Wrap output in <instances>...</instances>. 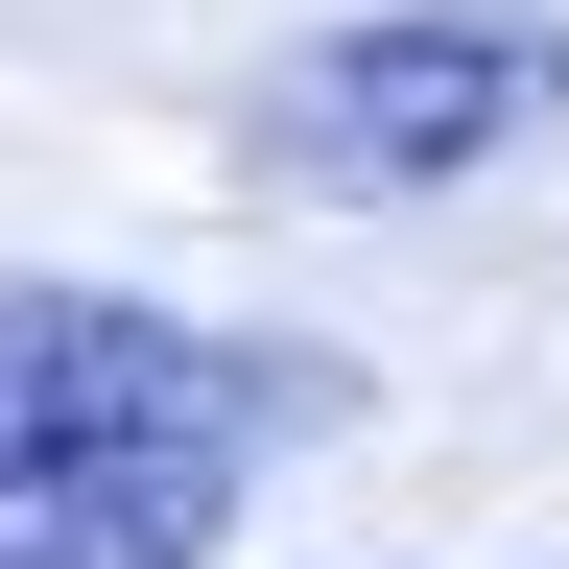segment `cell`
Segmentation results:
<instances>
[{"label": "cell", "mask_w": 569, "mask_h": 569, "mask_svg": "<svg viewBox=\"0 0 569 569\" xmlns=\"http://www.w3.org/2000/svg\"><path fill=\"white\" fill-rule=\"evenodd\" d=\"M309 403H332L309 356L0 261V569H213V522L261 498V451Z\"/></svg>", "instance_id": "6da1fadb"}, {"label": "cell", "mask_w": 569, "mask_h": 569, "mask_svg": "<svg viewBox=\"0 0 569 569\" xmlns=\"http://www.w3.org/2000/svg\"><path fill=\"white\" fill-rule=\"evenodd\" d=\"M546 96H569V24H546V0H380V24L284 48L238 96V142H261V190L403 213V190H475L498 142H546Z\"/></svg>", "instance_id": "7a4b0ae2"}]
</instances>
